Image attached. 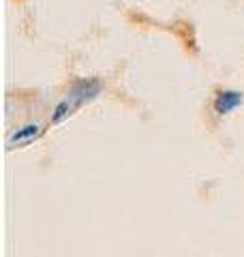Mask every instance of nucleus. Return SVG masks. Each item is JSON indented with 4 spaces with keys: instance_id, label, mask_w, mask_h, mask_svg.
Segmentation results:
<instances>
[{
    "instance_id": "1",
    "label": "nucleus",
    "mask_w": 244,
    "mask_h": 257,
    "mask_svg": "<svg viewBox=\"0 0 244 257\" xmlns=\"http://www.w3.org/2000/svg\"><path fill=\"white\" fill-rule=\"evenodd\" d=\"M99 90H101L99 82H79V84L67 94V99H64L60 105L56 107V114L52 116V120H54V122L62 120L67 114H71V109H73V107H77V105H81V103L90 101L92 96L99 94Z\"/></svg>"
},
{
    "instance_id": "2",
    "label": "nucleus",
    "mask_w": 244,
    "mask_h": 257,
    "mask_svg": "<svg viewBox=\"0 0 244 257\" xmlns=\"http://www.w3.org/2000/svg\"><path fill=\"white\" fill-rule=\"evenodd\" d=\"M242 101H244L242 92H238V90H223V92H218L216 99H214V111L216 114H221V116L231 114L235 107L242 105Z\"/></svg>"
},
{
    "instance_id": "3",
    "label": "nucleus",
    "mask_w": 244,
    "mask_h": 257,
    "mask_svg": "<svg viewBox=\"0 0 244 257\" xmlns=\"http://www.w3.org/2000/svg\"><path fill=\"white\" fill-rule=\"evenodd\" d=\"M39 124H26V126H22L18 133L11 138V144H24V142H30V140H35L37 135H39Z\"/></svg>"
}]
</instances>
